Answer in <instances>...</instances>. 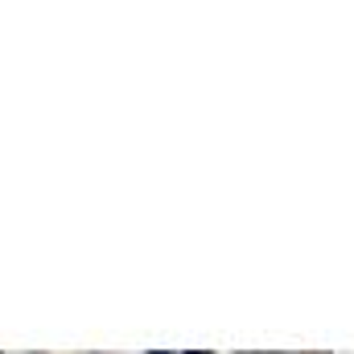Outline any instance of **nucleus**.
Listing matches in <instances>:
<instances>
[{
    "label": "nucleus",
    "mask_w": 354,
    "mask_h": 354,
    "mask_svg": "<svg viewBox=\"0 0 354 354\" xmlns=\"http://www.w3.org/2000/svg\"><path fill=\"white\" fill-rule=\"evenodd\" d=\"M157 354H169V351H157Z\"/></svg>",
    "instance_id": "1"
}]
</instances>
